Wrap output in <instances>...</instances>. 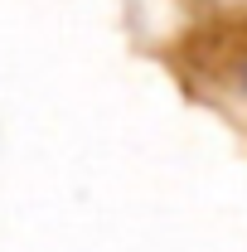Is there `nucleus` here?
I'll return each instance as SVG.
<instances>
[{
  "mask_svg": "<svg viewBox=\"0 0 247 252\" xmlns=\"http://www.w3.org/2000/svg\"><path fill=\"white\" fill-rule=\"evenodd\" d=\"M243 93H247V63H243Z\"/></svg>",
  "mask_w": 247,
  "mask_h": 252,
  "instance_id": "nucleus-1",
  "label": "nucleus"
}]
</instances>
